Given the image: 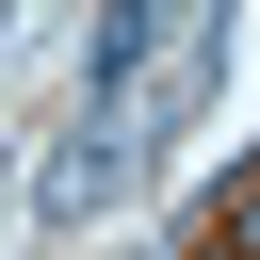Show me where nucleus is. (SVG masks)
Returning <instances> with one entry per match:
<instances>
[{
	"label": "nucleus",
	"mask_w": 260,
	"mask_h": 260,
	"mask_svg": "<svg viewBox=\"0 0 260 260\" xmlns=\"http://www.w3.org/2000/svg\"><path fill=\"white\" fill-rule=\"evenodd\" d=\"M130 179H146V130H130V114H98V98H81V114H65V146H49V162H32V211H49V228H98V211H114V195H130Z\"/></svg>",
	"instance_id": "f257e3e1"
},
{
	"label": "nucleus",
	"mask_w": 260,
	"mask_h": 260,
	"mask_svg": "<svg viewBox=\"0 0 260 260\" xmlns=\"http://www.w3.org/2000/svg\"><path fill=\"white\" fill-rule=\"evenodd\" d=\"M244 244H260V195H244Z\"/></svg>",
	"instance_id": "f03ea898"
}]
</instances>
